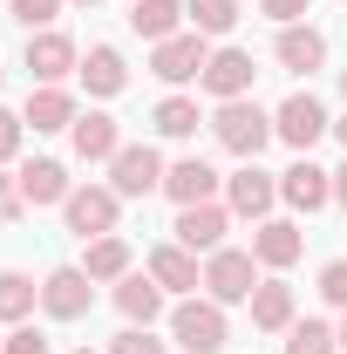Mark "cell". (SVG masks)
<instances>
[{
  "label": "cell",
  "mask_w": 347,
  "mask_h": 354,
  "mask_svg": "<svg viewBox=\"0 0 347 354\" xmlns=\"http://www.w3.org/2000/svg\"><path fill=\"white\" fill-rule=\"evenodd\" d=\"M68 143H75V157H82V164H109V157L123 150V130H116V116H109V109H82V116H75V130H68Z\"/></svg>",
  "instance_id": "9a60e30c"
},
{
  "label": "cell",
  "mask_w": 347,
  "mask_h": 354,
  "mask_svg": "<svg viewBox=\"0 0 347 354\" xmlns=\"http://www.w3.org/2000/svg\"><path fill=\"white\" fill-rule=\"evenodd\" d=\"M272 55H279V68H293V75H313V68L327 62V35H320V28H306V21H293V28H279Z\"/></svg>",
  "instance_id": "7402d4cb"
},
{
  "label": "cell",
  "mask_w": 347,
  "mask_h": 354,
  "mask_svg": "<svg viewBox=\"0 0 347 354\" xmlns=\"http://www.w3.org/2000/svg\"><path fill=\"white\" fill-rule=\"evenodd\" d=\"M75 354H95V348H75Z\"/></svg>",
  "instance_id": "b9f144b4"
},
{
  "label": "cell",
  "mask_w": 347,
  "mask_h": 354,
  "mask_svg": "<svg viewBox=\"0 0 347 354\" xmlns=\"http://www.w3.org/2000/svg\"><path fill=\"white\" fill-rule=\"evenodd\" d=\"M259 14H272L279 28H293V21H306V14H313V0H259Z\"/></svg>",
  "instance_id": "e575fe53"
},
{
  "label": "cell",
  "mask_w": 347,
  "mask_h": 354,
  "mask_svg": "<svg viewBox=\"0 0 347 354\" xmlns=\"http://www.w3.org/2000/svg\"><path fill=\"white\" fill-rule=\"evenodd\" d=\"M212 136L232 150V157H238V164H259V150L272 143V116H265L252 95H238V102H218Z\"/></svg>",
  "instance_id": "6da1fadb"
},
{
  "label": "cell",
  "mask_w": 347,
  "mask_h": 354,
  "mask_svg": "<svg viewBox=\"0 0 347 354\" xmlns=\"http://www.w3.org/2000/svg\"><path fill=\"white\" fill-rule=\"evenodd\" d=\"M75 68H82V48L68 41V35H62V28H41V35H28V75H35V82H62V75H75Z\"/></svg>",
  "instance_id": "8fae6325"
},
{
  "label": "cell",
  "mask_w": 347,
  "mask_h": 354,
  "mask_svg": "<svg viewBox=\"0 0 347 354\" xmlns=\"http://www.w3.org/2000/svg\"><path fill=\"white\" fill-rule=\"evenodd\" d=\"M334 205H341V212H347V164H341V171H334Z\"/></svg>",
  "instance_id": "8d00e7d4"
},
{
  "label": "cell",
  "mask_w": 347,
  "mask_h": 354,
  "mask_svg": "<svg viewBox=\"0 0 347 354\" xmlns=\"http://www.w3.org/2000/svg\"><path fill=\"white\" fill-rule=\"evenodd\" d=\"M75 116H82V109H75V95H68V88H62V82L35 88V95H28V109H21V123H28V130H35V136L75 130Z\"/></svg>",
  "instance_id": "e0dca14e"
},
{
  "label": "cell",
  "mask_w": 347,
  "mask_h": 354,
  "mask_svg": "<svg viewBox=\"0 0 347 354\" xmlns=\"http://www.w3.org/2000/svg\"><path fill=\"white\" fill-rule=\"evenodd\" d=\"M150 123H157V136H171V143H184V136H198V123H205V109H198V95H164Z\"/></svg>",
  "instance_id": "484cf974"
},
{
  "label": "cell",
  "mask_w": 347,
  "mask_h": 354,
  "mask_svg": "<svg viewBox=\"0 0 347 354\" xmlns=\"http://www.w3.org/2000/svg\"><path fill=\"white\" fill-rule=\"evenodd\" d=\"M252 55L245 48H212V62H205V75H198V88L205 95H218V102H238V95H252Z\"/></svg>",
  "instance_id": "30bf717a"
},
{
  "label": "cell",
  "mask_w": 347,
  "mask_h": 354,
  "mask_svg": "<svg viewBox=\"0 0 347 354\" xmlns=\"http://www.w3.org/2000/svg\"><path fill=\"white\" fill-rule=\"evenodd\" d=\"M245 307H252V327H259V334H286V327L300 320V307H293V286H286V279H259Z\"/></svg>",
  "instance_id": "44dd1931"
},
{
  "label": "cell",
  "mask_w": 347,
  "mask_h": 354,
  "mask_svg": "<svg viewBox=\"0 0 347 354\" xmlns=\"http://www.w3.org/2000/svg\"><path fill=\"white\" fill-rule=\"evenodd\" d=\"M0 354H55V348H48V334H41V327H28V320H21V327H7Z\"/></svg>",
  "instance_id": "4dcf8cb0"
},
{
  "label": "cell",
  "mask_w": 347,
  "mask_h": 354,
  "mask_svg": "<svg viewBox=\"0 0 347 354\" xmlns=\"http://www.w3.org/2000/svg\"><path fill=\"white\" fill-rule=\"evenodd\" d=\"M184 14H191L198 35H232L238 28V0H184Z\"/></svg>",
  "instance_id": "f1b7e54d"
},
{
  "label": "cell",
  "mask_w": 347,
  "mask_h": 354,
  "mask_svg": "<svg viewBox=\"0 0 347 354\" xmlns=\"http://www.w3.org/2000/svg\"><path fill=\"white\" fill-rule=\"evenodd\" d=\"M116 313H123L130 327H150V320L164 313V286H157L150 272H130V279H116Z\"/></svg>",
  "instance_id": "cb8c5ba5"
},
{
  "label": "cell",
  "mask_w": 347,
  "mask_h": 354,
  "mask_svg": "<svg viewBox=\"0 0 347 354\" xmlns=\"http://www.w3.org/2000/svg\"><path fill=\"white\" fill-rule=\"evenodd\" d=\"M320 293H327V307L347 313V259H327V266H320Z\"/></svg>",
  "instance_id": "1f68e13d"
},
{
  "label": "cell",
  "mask_w": 347,
  "mask_h": 354,
  "mask_svg": "<svg viewBox=\"0 0 347 354\" xmlns=\"http://www.w3.org/2000/svg\"><path fill=\"white\" fill-rule=\"evenodd\" d=\"M21 136H28V123H21L14 109H0V164H14V157H21Z\"/></svg>",
  "instance_id": "836d02e7"
},
{
  "label": "cell",
  "mask_w": 347,
  "mask_h": 354,
  "mask_svg": "<svg viewBox=\"0 0 347 354\" xmlns=\"http://www.w3.org/2000/svg\"><path fill=\"white\" fill-rule=\"evenodd\" d=\"M7 14L28 28V35H41V28H55V14H62V0H7Z\"/></svg>",
  "instance_id": "f546056e"
},
{
  "label": "cell",
  "mask_w": 347,
  "mask_h": 354,
  "mask_svg": "<svg viewBox=\"0 0 347 354\" xmlns=\"http://www.w3.org/2000/svg\"><path fill=\"white\" fill-rule=\"evenodd\" d=\"M279 205H293L300 218H313L320 205H334V171H320L313 157H300L293 171H279Z\"/></svg>",
  "instance_id": "7c38bea8"
},
{
  "label": "cell",
  "mask_w": 347,
  "mask_h": 354,
  "mask_svg": "<svg viewBox=\"0 0 347 354\" xmlns=\"http://www.w3.org/2000/svg\"><path fill=\"white\" fill-rule=\"evenodd\" d=\"M82 272L95 279V286H116V279H130V272H136V252H130V239H123V232H109V239H88V252H82Z\"/></svg>",
  "instance_id": "d6986e66"
},
{
  "label": "cell",
  "mask_w": 347,
  "mask_h": 354,
  "mask_svg": "<svg viewBox=\"0 0 347 354\" xmlns=\"http://www.w3.org/2000/svg\"><path fill=\"white\" fill-rule=\"evenodd\" d=\"M300 252H306V232H300L293 218H259V225H252V259H259V266L286 272Z\"/></svg>",
  "instance_id": "5bb4252c"
},
{
  "label": "cell",
  "mask_w": 347,
  "mask_h": 354,
  "mask_svg": "<svg viewBox=\"0 0 347 354\" xmlns=\"http://www.w3.org/2000/svg\"><path fill=\"white\" fill-rule=\"evenodd\" d=\"M164 157L150 150V143H123L116 157H109V191L116 198H150V191H164Z\"/></svg>",
  "instance_id": "52a82bcc"
},
{
  "label": "cell",
  "mask_w": 347,
  "mask_h": 354,
  "mask_svg": "<svg viewBox=\"0 0 347 354\" xmlns=\"http://www.w3.org/2000/svg\"><path fill=\"white\" fill-rule=\"evenodd\" d=\"M341 354H347V320H341Z\"/></svg>",
  "instance_id": "f35d334b"
},
{
  "label": "cell",
  "mask_w": 347,
  "mask_h": 354,
  "mask_svg": "<svg viewBox=\"0 0 347 354\" xmlns=\"http://www.w3.org/2000/svg\"><path fill=\"white\" fill-rule=\"evenodd\" d=\"M171 341L184 354H218L225 341H232V320H225V307L218 300H198V293H184L171 307Z\"/></svg>",
  "instance_id": "7a4b0ae2"
},
{
  "label": "cell",
  "mask_w": 347,
  "mask_h": 354,
  "mask_svg": "<svg viewBox=\"0 0 347 354\" xmlns=\"http://www.w3.org/2000/svg\"><path fill=\"white\" fill-rule=\"evenodd\" d=\"M252 286H259V259H252V252H238V245H218L212 259H205V300H218V307H238V300H252Z\"/></svg>",
  "instance_id": "5b68a950"
},
{
  "label": "cell",
  "mask_w": 347,
  "mask_h": 354,
  "mask_svg": "<svg viewBox=\"0 0 347 354\" xmlns=\"http://www.w3.org/2000/svg\"><path fill=\"white\" fill-rule=\"evenodd\" d=\"M116 218H123V198H116L109 184H75V191H68V205H62V225H68L82 245H88V239H109Z\"/></svg>",
  "instance_id": "3957f363"
},
{
  "label": "cell",
  "mask_w": 347,
  "mask_h": 354,
  "mask_svg": "<svg viewBox=\"0 0 347 354\" xmlns=\"http://www.w3.org/2000/svg\"><path fill=\"white\" fill-rule=\"evenodd\" d=\"M95 307V279H88L82 266H55L41 279V313L48 320H82Z\"/></svg>",
  "instance_id": "9c48e42d"
},
{
  "label": "cell",
  "mask_w": 347,
  "mask_h": 354,
  "mask_svg": "<svg viewBox=\"0 0 347 354\" xmlns=\"http://www.w3.org/2000/svg\"><path fill=\"white\" fill-rule=\"evenodd\" d=\"M143 272H150L164 293H198V286H205V266H198V252H184L177 239H171V245H157Z\"/></svg>",
  "instance_id": "ac0fdd59"
},
{
  "label": "cell",
  "mask_w": 347,
  "mask_h": 354,
  "mask_svg": "<svg viewBox=\"0 0 347 354\" xmlns=\"http://www.w3.org/2000/svg\"><path fill=\"white\" fill-rule=\"evenodd\" d=\"M75 75H82L88 82V95H123V82H130V62H123V48H88L82 55V68H75Z\"/></svg>",
  "instance_id": "d4e9b609"
},
{
  "label": "cell",
  "mask_w": 347,
  "mask_h": 354,
  "mask_svg": "<svg viewBox=\"0 0 347 354\" xmlns=\"http://www.w3.org/2000/svg\"><path fill=\"white\" fill-rule=\"evenodd\" d=\"M341 95H347V68H341Z\"/></svg>",
  "instance_id": "ab89813d"
},
{
  "label": "cell",
  "mask_w": 347,
  "mask_h": 354,
  "mask_svg": "<svg viewBox=\"0 0 347 354\" xmlns=\"http://www.w3.org/2000/svg\"><path fill=\"white\" fill-rule=\"evenodd\" d=\"M327 130H334V116H327V102H320V95H306V88H293V95L272 109V136H279L286 150H300V157H306Z\"/></svg>",
  "instance_id": "277c9868"
},
{
  "label": "cell",
  "mask_w": 347,
  "mask_h": 354,
  "mask_svg": "<svg viewBox=\"0 0 347 354\" xmlns=\"http://www.w3.org/2000/svg\"><path fill=\"white\" fill-rule=\"evenodd\" d=\"M334 136H341V150H347V116H341V123H334Z\"/></svg>",
  "instance_id": "74e56055"
},
{
  "label": "cell",
  "mask_w": 347,
  "mask_h": 354,
  "mask_svg": "<svg viewBox=\"0 0 347 354\" xmlns=\"http://www.w3.org/2000/svg\"><path fill=\"white\" fill-rule=\"evenodd\" d=\"M205 62H212V35H198V28H184V35H171V41L150 48V75H164L171 88L198 82V75H205Z\"/></svg>",
  "instance_id": "8992f818"
},
{
  "label": "cell",
  "mask_w": 347,
  "mask_h": 354,
  "mask_svg": "<svg viewBox=\"0 0 347 354\" xmlns=\"http://www.w3.org/2000/svg\"><path fill=\"white\" fill-rule=\"evenodd\" d=\"M109 354H164V341H157L150 327H123V334L109 341Z\"/></svg>",
  "instance_id": "d6a6232c"
},
{
  "label": "cell",
  "mask_w": 347,
  "mask_h": 354,
  "mask_svg": "<svg viewBox=\"0 0 347 354\" xmlns=\"http://www.w3.org/2000/svg\"><path fill=\"white\" fill-rule=\"evenodd\" d=\"M218 184H225V177H218L205 157H177L171 171H164V198H171V205H212Z\"/></svg>",
  "instance_id": "2e32d148"
},
{
  "label": "cell",
  "mask_w": 347,
  "mask_h": 354,
  "mask_svg": "<svg viewBox=\"0 0 347 354\" xmlns=\"http://www.w3.org/2000/svg\"><path fill=\"white\" fill-rule=\"evenodd\" d=\"M14 177H21V198L28 205H68V191H75L62 157H35V164H21Z\"/></svg>",
  "instance_id": "ffe728a7"
},
{
  "label": "cell",
  "mask_w": 347,
  "mask_h": 354,
  "mask_svg": "<svg viewBox=\"0 0 347 354\" xmlns=\"http://www.w3.org/2000/svg\"><path fill=\"white\" fill-rule=\"evenodd\" d=\"M272 205H279V177L259 171V164H238V171L225 177V212L232 218H272Z\"/></svg>",
  "instance_id": "ba28073f"
},
{
  "label": "cell",
  "mask_w": 347,
  "mask_h": 354,
  "mask_svg": "<svg viewBox=\"0 0 347 354\" xmlns=\"http://www.w3.org/2000/svg\"><path fill=\"white\" fill-rule=\"evenodd\" d=\"M28 212V198H21V177H0V225H14Z\"/></svg>",
  "instance_id": "d590c367"
},
{
  "label": "cell",
  "mask_w": 347,
  "mask_h": 354,
  "mask_svg": "<svg viewBox=\"0 0 347 354\" xmlns=\"http://www.w3.org/2000/svg\"><path fill=\"white\" fill-rule=\"evenodd\" d=\"M35 307H41V286H35L28 272H14V266H7V272H0V320H7V327H21Z\"/></svg>",
  "instance_id": "4316f807"
},
{
  "label": "cell",
  "mask_w": 347,
  "mask_h": 354,
  "mask_svg": "<svg viewBox=\"0 0 347 354\" xmlns=\"http://www.w3.org/2000/svg\"><path fill=\"white\" fill-rule=\"evenodd\" d=\"M75 7H95V0H75Z\"/></svg>",
  "instance_id": "60d3db41"
},
{
  "label": "cell",
  "mask_w": 347,
  "mask_h": 354,
  "mask_svg": "<svg viewBox=\"0 0 347 354\" xmlns=\"http://www.w3.org/2000/svg\"><path fill=\"white\" fill-rule=\"evenodd\" d=\"M225 225H232V212H225V205H177V245H184V252H205V259H212L218 245H225Z\"/></svg>",
  "instance_id": "4fadbf2b"
},
{
  "label": "cell",
  "mask_w": 347,
  "mask_h": 354,
  "mask_svg": "<svg viewBox=\"0 0 347 354\" xmlns=\"http://www.w3.org/2000/svg\"><path fill=\"white\" fill-rule=\"evenodd\" d=\"M184 0H130V28L143 35V41L157 48V41H171V35H184Z\"/></svg>",
  "instance_id": "603a6c76"
},
{
  "label": "cell",
  "mask_w": 347,
  "mask_h": 354,
  "mask_svg": "<svg viewBox=\"0 0 347 354\" xmlns=\"http://www.w3.org/2000/svg\"><path fill=\"white\" fill-rule=\"evenodd\" d=\"M0 82H7V68H0Z\"/></svg>",
  "instance_id": "7bdbcfd3"
},
{
  "label": "cell",
  "mask_w": 347,
  "mask_h": 354,
  "mask_svg": "<svg viewBox=\"0 0 347 354\" xmlns=\"http://www.w3.org/2000/svg\"><path fill=\"white\" fill-rule=\"evenodd\" d=\"M286 354H341V327H327V320H293V327H286Z\"/></svg>",
  "instance_id": "83f0119b"
}]
</instances>
